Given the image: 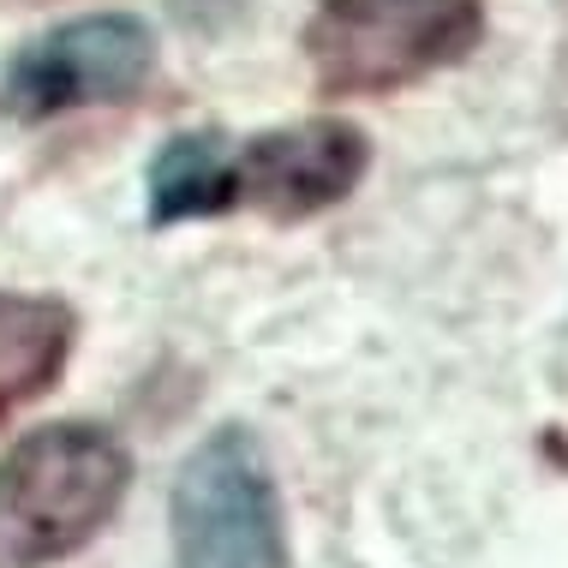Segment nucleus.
Wrapping results in <instances>:
<instances>
[{
    "mask_svg": "<svg viewBox=\"0 0 568 568\" xmlns=\"http://www.w3.org/2000/svg\"><path fill=\"white\" fill-rule=\"evenodd\" d=\"M150 79H156V30L138 12H79L12 54L0 79V114L37 126L79 109H114Z\"/></svg>",
    "mask_w": 568,
    "mask_h": 568,
    "instance_id": "obj_4",
    "label": "nucleus"
},
{
    "mask_svg": "<svg viewBox=\"0 0 568 568\" xmlns=\"http://www.w3.org/2000/svg\"><path fill=\"white\" fill-rule=\"evenodd\" d=\"M132 490V455L109 425L54 419L0 455V568H54L97 539Z\"/></svg>",
    "mask_w": 568,
    "mask_h": 568,
    "instance_id": "obj_1",
    "label": "nucleus"
},
{
    "mask_svg": "<svg viewBox=\"0 0 568 568\" xmlns=\"http://www.w3.org/2000/svg\"><path fill=\"white\" fill-rule=\"evenodd\" d=\"M485 42V0H317L305 67L324 97H395L460 67Z\"/></svg>",
    "mask_w": 568,
    "mask_h": 568,
    "instance_id": "obj_2",
    "label": "nucleus"
},
{
    "mask_svg": "<svg viewBox=\"0 0 568 568\" xmlns=\"http://www.w3.org/2000/svg\"><path fill=\"white\" fill-rule=\"evenodd\" d=\"M79 342V317L54 294L0 287V419L49 395Z\"/></svg>",
    "mask_w": 568,
    "mask_h": 568,
    "instance_id": "obj_6",
    "label": "nucleus"
},
{
    "mask_svg": "<svg viewBox=\"0 0 568 568\" xmlns=\"http://www.w3.org/2000/svg\"><path fill=\"white\" fill-rule=\"evenodd\" d=\"M372 168V138L342 114H312L234 144V210L270 222H312L347 204Z\"/></svg>",
    "mask_w": 568,
    "mask_h": 568,
    "instance_id": "obj_5",
    "label": "nucleus"
},
{
    "mask_svg": "<svg viewBox=\"0 0 568 568\" xmlns=\"http://www.w3.org/2000/svg\"><path fill=\"white\" fill-rule=\"evenodd\" d=\"M174 568H294L287 503L252 425H216L168 490Z\"/></svg>",
    "mask_w": 568,
    "mask_h": 568,
    "instance_id": "obj_3",
    "label": "nucleus"
},
{
    "mask_svg": "<svg viewBox=\"0 0 568 568\" xmlns=\"http://www.w3.org/2000/svg\"><path fill=\"white\" fill-rule=\"evenodd\" d=\"M234 210V138L222 132H180L156 150L144 174V216L150 227L210 222Z\"/></svg>",
    "mask_w": 568,
    "mask_h": 568,
    "instance_id": "obj_7",
    "label": "nucleus"
}]
</instances>
